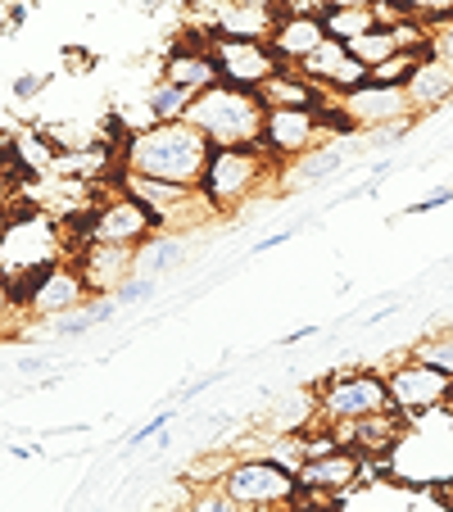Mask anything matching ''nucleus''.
<instances>
[{"label":"nucleus","mask_w":453,"mask_h":512,"mask_svg":"<svg viewBox=\"0 0 453 512\" xmlns=\"http://www.w3.org/2000/svg\"><path fill=\"white\" fill-rule=\"evenodd\" d=\"M263 118H268V109L259 105L254 91H241L232 82H213L209 91L191 96L182 123H191L209 145H259Z\"/></svg>","instance_id":"20e7f679"},{"label":"nucleus","mask_w":453,"mask_h":512,"mask_svg":"<svg viewBox=\"0 0 453 512\" xmlns=\"http://www.w3.org/2000/svg\"><path fill=\"white\" fill-rule=\"evenodd\" d=\"M422 55H426V50H404V55L386 59V64H376L367 78L381 82V87H404V82L413 78V68H417V59H422Z\"/></svg>","instance_id":"a878e982"},{"label":"nucleus","mask_w":453,"mask_h":512,"mask_svg":"<svg viewBox=\"0 0 453 512\" xmlns=\"http://www.w3.org/2000/svg\"><path fill=\"white\" fill-rule=\"evenodd\" d=\"M299 73L313 82V87H322L331 100H340V96H349V91H358L367 82V68L358 64L354 55H349V46L345 41H322L318 50H313L304 64H299Z\"/></svg>","instance_id":"2eb2a0df"},{"label":"nucleus","mask_w":453,"mask_h":512,"mask_svg":"<svg viewBox=\"0 0 453 512\" xmlns=\"http://www.w3.org/2000/svg\"><path fill=\"white\" fill-rule=\"evenodd\" d=\"M453 200V186H444V191H435V195H426V200H417V204H408V218H422V213H435V209H444V204Z\"/></svg>","instance_id":"7c9ffc66"},{"label":"nucleus","mask_w":453,"mask_h":512,"mask_svg":"<svg viewBox=\"0 0 453 512\" xmlns=\"http://www.w3.org/2000/svg\"><path fill=\"white\" fill-rule=\"evenodd\" d=\"M41 91V78H23V82H14V96H37Z\"/></svg>","instance_id":"f704fd0d"},{"label":"nucleus","mask_w":453,"mask_h":512,"mask_svg":"<svg viewBox=\"0 0 453 512\" xmlns=\"http://www.w3.org/2000/svg\"><path fill=\"white\" fill-rule=\"evenodd\" d=\"M173 417H177V408H164V413H155V417H150V422H145V426H136V431L127 435V445H145L150 435L168 431V422H173Z\"/></svg>","instance_id":"c85d7f7f"},{"label":"nucleus","mask_w":453,"mask_h":512,"mask_svg":"<svg viewBox=\"0 0 453 512\" xmlns=\"http://www.w3.org/2000/svg\"><path fill=\"white\" fill-rule=\"evenodd\" d=\"M73 254V241H68L59 213L46 209H19L0 223V272L19 295L28 281H37L46 268L64 263Z\"/></svg>","instance_id":"f03ea898"},{"label":"nucleus","mask_w":453,"mask_h":512,"mask_svg":"<svg viewBox=\"0 0 453 512\" xmlns=\"http://www.w3.org/2000/svg\"><path fill=\"white\" fill-rule=\"evenodd\" d=\"M150 295H155V277H145V272H132V277H127L123 286L114 290L118 309H136V304H145Z\"/></svg>","instance_id":"cd10ccee"},{"label":"nucleus","mask_w":453,"mask_h":512,"mask_svg":"<svg viewBox=\"0 0 453 512\" xmlns=\"http://www.w3.org/2000/svg\"><path fill=\"white\" fill-rule=\"evenodd\" d=\"M254 96H259L263 109H327L331 105L327 91L313 87L299 68H286V64H281L277 78H268L259 91H254Z\"/></svg>","instance_id":"6ab92c4d"},{"label":"nucleus","mask_w":453,"mask_h":512,"mask_svg":"<svg viewBox=\"0 0 453 512\" xmlns=\"http://www.w3.org/2000/svg\"><path fill=\"white\" fill-rule=\"evenodd\" d=\"M322 23H327L331 41H354L363 32H372L376 23H386L376 14V5H345V10H322Z\"/></svg>","instance_id":"412c9836"},{"label":"nucleus","mask_w":453,"mask_h":512,"mask_svg":"<svg viewBox=\"0 0 453 512\" xmlns=\"http://www.w3.org/2000/svg\"><path fill=\"white\" fill-rule=\"evenodd\" d=\"M340 114L354 123L358 136H376V132H408V127L417 123L413 109H408V96L404 87H381V82L367 78L358 91H349V96L336 100Z\"/></svg>","instance_id":"9d476101"},{"label":"nucleus","mask_w":453,"mask_h":512,"mask_svg":"<svg viewBox=\"0 0 453 512\" xmlns=\"http://www.w3.org/2000/svg\"><path fill=\"white\" fill-rule=\"evenodd\" d=\"M327 41V23H322V14H313V10H286L277 19V28H272V37H268V46H272V55L281 59L286 68H299L304 59L313 55V50Z\"/></svg>","instance_id":"dca6fc26"},{"label":"nucleus","mask_w":453,"mask_h":512,"mask_svg":"<svg viewBox=\"0 0 453 512\" xmlns=\"http://www.w3.org/2000/svg\"><path fill=\"white\" fill-rule=\"evenodd\" d=\"M404 96H408V109H413V118L444 109V105L453 100V68L444 64V59H435L431 50H426V55L417 59L413 78L404 82Z\"/></svg>","instance_id":"a211bd4d"},{"label":"nucleus","mask_w":453,"mask_h":512,"mask_svg":"<svg viewBox=\"0 0 453 512\" xmlns=\"http://www.w3.org/2000/svg\"><path fill=\"white\" fill-rule=\"evenodd\" d=\"M186 105H191V96H186L182 87H173V82H164V78L145 91V109H150V118H155V123H182Z\"/></svg>","instance_id":"5701e85b"},{"label":"nucleus","mask_w":453,"mask_h":512,"mask_svg":"<svg viewBox=\"0 0 453 512\" xmlns=\"http://www.w3.org/2000/svg\"><path fill=\"white\" fill-rule=\"evenodd\" d=\"M386 5L399 14V19L422 23L426 32H435V28H444V23H453V0H386Z\"/></svg>","instance_id":"b1692460"},{"label":"nucleus","mask_w":453,"mask_h":512,"mask_svg":"<svg viewBox=\"0 0 453 512\" xmlns=\"http://www.w3.org/2000/svg\"><path fill=\"white\" fill-rule=\"evenodd\" d=\"M363 472H367V458H358L354 449L336 445L327 454H313L295 467V481L304 494L313 499H331V494H349L363 485Z\"/></svg>","instance_id":"f8f14e48"},{"label":"nucleus","mask_w":453,"mask_h":512,"mask_svg":"<svg viewBox=\"0 0 453 512\" xmlns=\"http://www.w3.org/2000/svg\"><path fill=\"white\" fill-rule=\"evenodd\" d=\"M413 358H422L426 368L444 372V377L453 381V327L449 331H431V336H422L413 349H408Z\"/></svg>","instance_id":"393cba45"},{"label":"nucleus","mask_w":453,"mask_h":512,"mask_svg":"<svg viewBox=\"0 0 453 512\" xmlns=\"http://www.w3.org/2000/svg\"><path fill=\"white\" fill-rule=\"evenodd\" d=\"M327 141H340V136H331L322 109H268L259 150L272 159V164L286 168V164L304 159L309 150H318V145H327Z\"/></svg>","instance_id":"6e6552de"},{"label":"nucleus","mask_w":453,"mask_h":512,"mask_svg":"<svg viewBox=\"0 0 453 512\" xmlns=\"http://www.w3.org/2000/svg\"><path fill=\"white\" fill-rule=\"evenodd\" d=\"M177 512H241V508H236V503L227 499L218 485H200V490L186 494V503Z\"/></svg>","instance_id":"bb28decb"},{"label":"nucleus","mask_w":453,"mask_h":512,"mask_svg":"<svg viewBox=\"0 0 453 512\" xmlns=\"http://www.w3.org/2000/svg\"><path fill=\"white\" fill-rule=\"evenodd\" d=\"M381 377H386L390 404H395V413L404 417V422H426V417H435V413H444V408H449L453 381L444 377V372L426 368L422 358H413V354L395 358Z\"/></svg>","instance_id":"0eeeda50"},{"label":"nucleus","mask_w":453,"mask_h":512,"mask_svg":"<svg viewBox=\"0 0 453 512\" xmlns=\"http://www.w3.org/2000/svg\"><path fill=\"white\" fill-rule=\"evenodd\" d=\"M209 155L213 145L191 123H150L118 150V164H123V173H136V177H155V182H173V186H200Z\"/></svg>","instance_id":"f257e3e1"},{"label":"nucleus","mask_w":453,"mask_h":512,"mask_svg":"<svg viewBox=\"0 0 453 512\" xmlns=\"http://www.w3.org/2000/svg\"><path fill=\"white\" fill-rule=\"evenodd\" d=\"M431 55L453 68V23H444V28L431 32Z\"/></svg>","instance_id":"c756f323"},{"label":"nucleus","mask_w":453,"mask_h":512,"mask_svg":"<svg viewBox=\"0 0 453 512\" xmlns=\"http://www.w3.org/2000/svg\"><path fill=\"white\" fill-rule=\"evenodd\" d=\"M313 331H318V327H295V331H290V336H281V349L299 345V340H309V336H313Z\"/></svg>","instance_id":"72a5a7b5"},{"label":"nucleus","mask_w":453,"mask_h":512,"mask_svg":"<svg viewBox=\"0 0 453 512\" xmlns=\"http://www.w3.org/2000/svg\"><path fill=\"white\" fill-rule=\"evenodd\" d=\"M164 82H173V87H182L186 96H200V91H209L218 78V55H213V37L209 32H186V37H177L173 46H168L164 55Z\"/></svg>","instance_id":"ddd939ff"},{"label":"nucleus","mask_w":453,"mask_h":512,"mask_svg":"<svg viewBox=\"0 0 453 512\" xmlns=\"http://www.w3.org/2000/svg\"><path fill=\"white\" fill-rule=\"evenodd\" d=\"M87 300H91V290H87V281H82V272L73 259L46 268L37 281H28V286L14 295L19 313L32 322H50V318H64V313H78Z\"/></svg>","instance_id":"1a4fd4ad"},{"label":"nucleus","mask_w":453,"mask_h":512,"mask_svg":"<svg viewBox=\"0 0 453 512\" xmlns=\"http://www.w3.org/2000/svg\"><path fill=\"white\" fill-rule=\"evenodd\" d=\"M318 404V426H340V422H363L376 413H395L390 404L386 377L372 368H340L313 390Z\"/></svg>","instance_id":"39448f33"},{"label":"nucleus","mask_w":453,"mask_h":512,"mask_svg":"<svg viewBox=\"0 0 453 512\" xmlns=\"http://www.w3.org/2000/svg\"><path fill=\"white\" fill-rule=\"evenodd\" d=\"M14 313H19V304H14V286L5 281V272H0V327H5ZM19 318H23V313H19Z\"/></svg>","instance_id":"2f4dec72"},{"label":"nucleus","mask_w":453,"mask_h":512,"mask_svg":"<svg viewBox=\"0 0 453 512\" xmlns=\"http://www.w3.org/2000/svg\"><path fill=\"white\" fill-rule=\"evenodd\" d=\"M345 164H349L345 141H327V145H318V150H309L304 159H295V164L281 168L277 182H286V186H318V182H327V177H336Z\"/></svg>","instance_id":"aec40b11"},{"label":"nucleus","mask_w":453,"mask_h":512,"mask_svg":"<svg viewBox=\"0 0 453 512\" xmlns=\"http://www.w3.org/2000/svg\"><path fill=\"white\" fill-rule=\"evenodd\" d=\"M449 327H453V313H449Z\"/></svg>","instance_id":"c9c22d12"},{"label":"nucleus","mask_w":453,"mask_h":512,"mask_svg":"<svg viewBox=\"0 0 453 512\" xmlns=\"http://www.w3.org/2000/svg\"><path fill=\"white\" fill-rule=\"evenodd\" d=\"M218 55V78L241 91H259L268 78L281 73V59L272 55L268 41H241V37H213Z\"/></svg>","instance_id":"9b49d317"},{"label":"nucleus","mask_w":453,"mask_h":512,"mask_svg":"<svg viewBox=\"0 0 453 512\" xmlns=\"http://www.w3.org/2000/svg\"><path fill=\"white\" fill-rule=\"evenodd\" d=\"M82 281H87L91 295H114L136 268V250H123V245H82L73 254Z\"/></svg>","instance_id":"f3484780"},{"label":"nucleus","mask_w":453,"mask_h":512,"mask_svg":"<svg viewBox=\"0 0 453 512\" xmlns=\"http://www.w3.org/2000/svg\"><path fill=\"white\" fill-rule=\"evenodd\" d=\"M182 250H186L182 236L164 232V236H150V241L136 250V263H145V277L159 281V272H173L177 263H182Z\"/></svg>","instance_id":"4be33fe9"},{"label":"nucleus","mask_w":453,"mask_h":512,"mask_svg":"<svg viewBox=\"0 0 453 512\" xmlns=\"http://www.w3.org/2000/svg\"><path fill=\"white\" fill-rule=\"evenodd\" d=\"M281 14H286V0H222L209 19V37L268 41Z\"/></svg>","instance_id":"4468645a"},{"label":"nucleus","mask_w":453,"mask_h":512,"mask_svg":"<svg viewBox=\"0 0 453 512\" xmlns=\"http://www.w3.org/2000/svg\"><path fill=\"white\" fill-rule=\"evenodd\" d=\"M290 236H295V227H286V232H272V236H263V241H254V250H250V254H268V250H277V245H286Z\"/></svg>","instance_id":"473e14b6"},{"label":"nucleus","mask_w":453,"mask_h":512,"mask_svg":"<svg viewBox=\"0 0 453 512\" xmlns=\"http://www.w3.org/2000/svg\"><path fill=\"white\" fill-rule=\"evenodd\" d=\"M91 512H96V508H91Z\"/></svg>","instance_id":"e433bc0d"},{"label":"nucleus","mask_w":453,"mask_h":512,"mask_svg":"<svg viewBox=\"0 0 453 512\" xmlns=\"http://www.w3.org/2000/svg\"><path fill=\"white\" fill-rule=\"evenodd\" d=\"M218 490L236 503L241 512H272L290 508L299 499V481L290 467H281L268 454H245L227 467V476L218 481Z\"/></svg>","instance_id":"423d86ee"},{"label":"nucleus","mask_w":453,"mask_h":512,"mask_svg":"<svg viewBox=\"0 0 453 512\" xmlns=\"http://www.w3.org/2000/svg\"><path fill=\"white\" fill-rule=\"evenodd\" d=\"M281 177V164H272L259 145H213L209 164L200 177V195L213 204V213H236L263 195V186H272Z\"/></svg>","instance_id":"7ed1b4c3"}]
</instances>
